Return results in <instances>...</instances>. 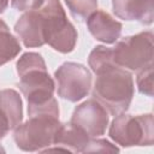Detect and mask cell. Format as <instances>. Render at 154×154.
Returning a JSON list of instances; mask_svg holds the SVG:
<instances>
[{
  "label": "cell",
  "instance_id": "7c38bea8",
  "mask_svg": "<svg viewBox=\"0 0 154 154\" xmlns=\"http://www.w3.org/2000/svg\"><path fill=\"white\" fill-rule=\"evenodd\" d=\"M89 135H87L83 130L77 128L76 125L69 123L63 124L57 138V147L63 148L65 152L70 153H83L84 148L90 141Z\"/></svg>",
  "mask_w": 154,
  "mask_h": 154
},
{
  "label": "cell",
  "instance_id": "ba28073f",
  "mask_svg": "<svg viewBox=\"0 0 154 154\" xmlns=\"http://www.w3.org/2000/svg\"><path fill=\"white\" fill-rule=\"evenodd\" d=\"M109 116L107 109L96 100L89 99L78 105L71 117L70 123L83 130L90 137H100L108 126Z\"/></svg>",
  "mask_w": 154,
  "mask_h": 154
},
{
  "label": "cell",
  "instance_id": "7402d4cb",
  "mask_svg": "<svg viewBox=\"0 0 154 154\" xmlns=\"http://www.w3.org/2000/svg\"><path fill=\"white\" fill-rule=\"evenodd\" d=\"M0 153H5V149H4L1 146H0Z\"/></svg>",
  "mask_w": 154,
  "mask_h": 154
},
{
  "label": "cell",
  "instance_id": "5b68a950",
  "mask_svg": "<svg viewBox=\"0 0 154 154\" xmlns=\"http://www.w3.org/2000/svg\"><path fill=\"white\" fill-rule=\"evenodd\" d=\"M109 137L122 147L152 146L154 138L153 114L119 113L112 120L108 131Z\"/></svg>",
  "mask_w": 154,
  "mask_h": 154
},
{
  "label": "cell",
  "instance_id": "44dd1931",
  "mask_svg": "<svg viewBox=\"0 0 154 154\" xmlns=\"http://www.w3.org/2000/svg\"><path fill=\"white\" fill-rule=\"evenodd\" d=\"M8 5V0H0V13H2Z\"/></svg>",
  "mask_w": 154,
  "mask_h": 154
},
{
  "label": "cell",
  "instance_id": "52a82bcc",
  "mask_svg": "<svg viewBox=\"0 0 154 154\" xmlns=\"http://www.w3.org/2000/svg\"><path fill=\"white\" fill-rule=\"evenodd\" d=\"M58 95L70 102L85 97L91 88V73L82 64L66 61L54 72Z\"/></svg>",
  "mask_w": 154,
  "mask_h": 154
},
{
  "label": "cell",
  "instance_id": "e0dca14e",
  "mask_svg": "<svg viewBox=\"0 0 154 154\" xmlns=\"http://www.w3.org/2000/svg\"><path fill=\"white\" fill-rule=\"evenodd\" d=\"M136 83L141 94L153 96V65L137 72Z\"/></svg>",
  "mask_w": 154,
  "mask_h": 154
},
{
  "label": "cell",
  "instance_id": "30bf717a",
  "mask_svg": "<svg viewBox=\"0 0 154 154\" xmlns=\"http://www.w3.org/2000/svg\"><path fill=\"white\" fill-rule=\"evenodd\" d=\"M89 32L97 41L103 43H114L122 34L123 25L105 11H95L87 18Z\"/></svg>",
  "mask_w": 154,
  "mask_h": 154
},
{
  "label": "cell",
  "instance_id": "5bb4252c",
  "mask_svg": "<svg viewBox=\"0 0 154 154\" xmlns=\"http://www.w3.org/2000/svg\"><path fill=\"white\" fill-rule=\"evenodd\" d=\"M20 49L18 40L11 34L7 24L0 19V66L14 59Z\"/></svg>",
  "mask_w": 154,
  "mask_h": 154
},
{
  "label": "cell",
  "instance_id": "ffe728a7",
  "mask_svg": "<svg viewBox=\"0 0 154 154\" xmlns=\"http://www.w3.org/2000/svg\"><path fill=\"white\" fill-rule=\"evenodd\" d=\"M10 126H8V122L6 119V117L2 114V112L0 111V140L5 137V135L8 132Z\"/></svg>",
  "mask_w": 154,
  "mask_h": 154
},
{
  "label": "cell",
  "instance_id": "4fadbf2b",
  "mask_svg": "<svg viewBox=\"0 0 154 154\" xmlns=\"http://www.w3.org/2000/svg\"><path fill=\"white\" fill-rule=\"evenodd\" d=\"M0 111L6 117L10 129H14L22 123L23 119L22 99L14 89L0 90Z\"/></svg>",
  "mask_w": 154,
  "mask_h": 154
},
{
  "label": "cell",
  "instance_id": "8992f818",
  "mask_svg": "<svg viewBox=\"0 0 154 154\" xmlns=\"http://www.w3.org/2000/svg\"><path fill=\"white\" fill-rule=\"evenodd\" d=\"M153 32L142 31L126 36L112 48L117 66L132 72H140L153 65Z\"/></svg>",
  "mask_w": 154,
  "mask_h": 154
},
{
  "label": "cell",
  "instance_id": "d6986e66",
  "mask_svg": "<svg viewBox=\"0 0 154 154\" xmlns=\"http://www.w3.org/2000/svg\"><path fill=\"white\" fill-rule=\"evenodd\" d=\"M45 0H11V6L18 11H32L43 5Z\"/></svg>",
  "mask_w": 154,
  "mask_h": 154
},
{
  "label": "cell",
  "instance_id": "277c9868",
  "mask_svg": "<svg viewBox=\"0 0 154 154\" xmlns=\"http://www.w3.org/2000/svg\"><path fill=\"white\" fill-rule=\"evenodd\" d=\"M61 125L59 117L34 116L14 128L13 140L17 147L24 152H42L51 146H55Z\"/></svg>",
  "mask_w": 154,
  "mask_h": 154
},
{
  "label": "cell",
  "instance_id": "7a4b0ae2",
  "mask_svg": "<svg viewBox=\"0 0 154 154\" xmlns=\"http://www.w3.org/2000/svg\"><path fill=\"white\" fill-rule=\"evenodd\" d=\"M93 96L111 114L125 112L134 97L135 87L132 75L116 64L96 73Z\"/></svg>",
  "mask_w": 154,
  "mask_h": 154
},
{
  "label": "cell",
  "instance_id": "3957f363",
  "mask_svg": "<svg viewBox=\"0 0 154 154\" xmlns=\"http://www.w3.org/2000/svg\"><path fill=\"white\" fill-rule=\"evenodd\" d=\"M37 10L45 43L60 53L72 52L77 42V30L67 19L61 2L59 0H45Z\"/></svg>",
  "mask_w": 154,
  "mask_h": 154
},
{
  "label": "cell",
  "instance_id": "9a60e30c",
  "mask_svg": "<svg viewBox=\"0 0 154 154\" xmlns=\"http://www.w3.org/2000/svg\"><path fill=\"white\" fill-rule=\"evenodd\" d=\"M88 64L89 67L95 73L113 65L114 61H113L112 48H108L106 46H96L88 57Z\"/></svg>",
  "mask_w": 154,
  "mask_h": 154
},
{
  "label": "cell",
  "instance_id": "ac0fdd59",
  "mask_svg": "<svg viewBox=\"0 0 154 154\" xmlns=\"http://www.w3.org/2000/svg\"><path fill=\"white\" fill-rule=\"evenodd\" d=\"M107 152H119V148L113 146L107 140H101L93 137L90 138L89 143L84 148L83 153H107Z\"/></svg>",
  "mask_w": 154,
  "mask_h": 154
},
{
  "label": "cell",
  "instance_id": "2e32d148",
  "mask_svg": "<svg viewBox=\"0 0 154 154\" xmlns=\"http://www.w3.org/2000/svg\"><path fill=\"white\" fill-rule=\"evenodd\" d=\"M65 4L77 19H87L97 10V0H65Z\"/></svg>",
  "mask_w": 154,
  "mask_h": 154
},
{
  "label": "cell",
  "instance_id": "6da1fadb",
  "mask_svg": "<svg viewBox=\"0 0 154 154\" xmlns=\"http://www.w3.org/2000/svg\"><path fill=\"white\" fill-rule=\"evenodd\" d=\"M16 67L19 76L18 87L28 100L29 117L41 114L59 117L58 101L53 96L55 84L48 75L42 55L26 52L18 59Z\"/></svg>",
  "mask_w": 154,
  "mask_h": 154
},
{
  "label": "cell",
  "instance_id": "8fae6325",
  "mask_svg": "<svg viewBox=\"0 0 154 154\" xmlns=\"http://www.w3.org/2000/svg\"><path fill=\"white\" fill-rule=\"evenodd\" d=\"M14 31L28 48L41 47L45 45L41 31V18L38 10L26 11L14 24Z\"/></svg>",
  "mask_w": 154,
  "mask_h": 154
},
{
  "label": "cell",
  "instance_id": "9c48e42d",
  "mask_svg": "<svg viewBox=\"0 0 154 154\" xmlns=\"http://www.w3.org/2000/svg\"><path fill=\"white\" fill-rule=\"evenodd\" d=\"M114 14L124 20L150 25L154 19V0H112Z\"/></svg>",
  "mask_w": 154,
  "mask_h": 154
}]
</instances>
